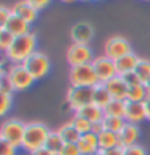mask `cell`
<instances>
[{
    "mask_svg": "<svg viewBox=\"0 0 150 155\" xmlns=\"http://www.w3.org/2000/svg\"><path fill=\"white\" fill-rule=\"evenodd\" d=\"M36 47H37V37L34 32L15 37V42L11 44V47L5 52V58L11 61V65L24 63L36 52Z\"/></svg>",
    "mask_w": 150,
    "mask_h": 155,
    "instance_id": "obj_1",
    "label": "cell"
},
{
    "mask_svg": "<svg viewBox=\"0 0 150 155\" xmlns=\"http://www.w3.org/2000/svg\"><path fill=\"white\" fill-rule=\"evenodd\" d=\"M48 133H50V128L45 123H42V121H29V123H26L23 150H26V153L29 155L34 150L44 147L48 137Z\"/></svg>",
    "mask_w": 150,
    "mask_h": 155,
    "instance_id": "obj_2",
    "label": "cell"
},
{
    "mask_svg": "<svg viewBox=\"0 0 150 155\" xmlns=\"http://www.w3.org/2000/svg\"><path fill=\"white\" fill-rule=\"evenodd\" d=\"M24 133H26V123L19 118H8L2 123L0 128V139L11 144L16 149H23Z\"/></svg>",
    "mask_w": 150,
    "mask_h": 155,
    "instance_id": "obj_3",
    "label": "cell"
},
{
    "mask_svg": "<svg viewBox=\"0 0 150 155\" xmlns=\"http://www.w3.org/2000/svg\"><path fill=\"white\" fill-rule=\"evenodd\" d=\"M70 84L76 87H94L99 84L92 63L89 65H79V66H71L70 70Z\"/></svg>",
    "mask_w": 150,
    "mask_h": 155,
    "instance_id": "obj_4",
    "label": "cell"
},
{
    "mask_svg": "<svg viewBox=\"0 0 150 155\" xmlns=\"http://www.w3.org/2000/svg\"><path fill=\"white\" fill-rule=\"evenodd\" d=\"M92 97H94V87L70 86V89L66 91V104L73 111H77L82 107L92 104Z\"/></svg>",
    "mask_w": 150,
    "mask_h": 155,
    "instance_id": "obj_5",
    "label": "cell"
},
{
    "mask_svg": "<svg viewBox=\"0 0 150 155\" xmlns=\"http://www.w3.org/2000/svg\"><path fill=\"white\" fill-rule=\"evenodd\" d=\"M23 65L29 73H31V76L36 81L42 79V78L47 76L48 71H50V60H48V57L44 52H39V50L34 52Z\"/></svg>",
    "mask_w": 150,
    "mask_h": 155,
    "instance_id": "obj_6",
    "label": "cell"
},
{
    "mask_svg": "<svg viewBox=\"0 0 150 155\" xmlns=\"http://www.w3.org/2000/svg\"><path fill=\"white\" fill-rule=\"evenodd\" d=\"M7 76H8L10 82H11V86H13V91H18V92L29 89V87L34 84V81H36L31 76V73L24 68L23 63L11 65L7 71Z\"/></svg>",
    "mask_w": 150,
    "mask_h": 155,
    "instance_id": "obj_7",
    "label": "cell"
},
{
    "mask_svg": "<svg viewBox=\"0 0 150 155\" xmlns=\"http://www.w3.org/2000/svg\"><path fill=\"white\" fill-rule=\"evenodd\" d=\"M128 53H132V48H131V44L126 37L111 36L105 41L103 55H106L111 60H118V58L128 55Z\"/></svg>",
    "mask_w": 150,
    "mask_h": 155,
    "instance_id": "obj_8",
    "label": "cell"
},
{
    "mask_svg": "<svg viewBox=\"0 0 150 155\" xmlns=\"http://www.w3.org/2000/svg\"><path fill=\"white\" fill-rule=\"evenodd\" d=\"M94 53L89 45L84 44H71L66 50V61L70 66H79V65H89L94 61Z\"/></svg>",
    "mask_w": 150,
    "mask_h": 155,
    "instance_id": "obj_9",
    "label": "cell"
},
{
    "mask_svg": "<svg viewBox=\"0 0 150 155\" xmlns=\"http://www.w3.org/2000/svg\"><path fill=\"white\" fill-rule=\"evenodd\" d=\"M92 66H94V71L97 78H99V82H108L110 79H113L115 76H118L116 73V66H115V60H111L106 55H99L94 58L92 61Z\"/></svg>",
    "mask_w": 150,
    "mask_h": 155,
    "instance_id": "obj_10",
    "label": "cell"
},
{
    "mask_svg": "<svg viewBox=\"0 0 150 155\" xmlns=\"http://www.w3.org/2000/svg\"><path fill=\"white\" fill-rule=\"evenodd\" d=\"M70 36L73 39V44H84L89 45V42L94 37V26L87 21H81L71 26Z\"/></svg>",
    "mask_w": 150,
    "mask_h": 155,
    "instance_id": "obj_11",
    "label": "cell"
},
{
    "mask_svg": "<svg viewBox=\"0 0 150 155\" xmlns=\"http://www.w3.org/2000/svg\"><path fill=\"white\" fill-rule=\"evenodd\" d=\"M118 137H119V145L123 149L131 147V145H135V144H137V140L140 139V128H139V124L126 123L124 128L119 131Z\"/></svg>",
    "mask_w": 150,
    "mask_h": 155,
    "instance_id": "obj_12",
    "label": "cell"
},
{
    "mask_svg": "<svg viewBox=\"0 0 150 155\" xmlns=\"http://www.w3.org/2000/svg\"><path fill=\"white\" fill-rule=\"evenodd\" d=\"M124 120L128 123H134L139 124L144 120H147L145 116V108H144V102H129L126 100V113H124Z\"/></svg>",
    "mask_w": 150,
    "mask_h": 155,
    "instance_id": "obj_13",
    "label": "cell"
},
{
    "mask_svg": "<svg viewBox=\"0 0 150 155\" xmlns=\"http://www.w3.org/2000/svg\"><path fill=\"white\" fill-rule=\"evenodd\" d=\"M106 89H108L111 99L115 100H126V95H128V89L129 86L124 82V79L121 76H115L113 79H110L108 82H105Z\"/></svg>",
    "mask_w": 150,
    "mask_h": 155,
    "instance_id": "obj_14",
    "label": "cell"
},
{
    "mask_svg": "<svg viewBox=\"0 0 150 155\" xmlns=\"http://www.w3.org/2000/svg\"><path fill=\"white\" fill-rule=\"evenodd\" d=\"M11 10H13L15 15H18L19 18H23L24 21L29 23V24L34 23L37 19V13L39 12L32 7V5H29L26 0H19V2H16V3L13 5Z\"/></svg>",
    "mask_w": 150,
    "mask_h": 155,
    "instance_id": "obj_15",
    "label": "cell"
},
{
    "mask_svg": "<svg viewBox=\"0 0 150 155\" xmlns=\"http://www.w3.org/2000/svg\"><path fill=\"white\" fill-rule=\"evenodd\" d=\"M77 147H79L82 155H86V153H97L100 150V147H99V136H97L95 133L82 134L81 139L77 140Z\"/></svg>",
    "mask_w": 150,
    "mask_h": 155,
    "instance_id": "obj_16",
    "label": "cell"
},
{
    "mask_svg": "<svg viewBox=\"0 0 150 155\" xmlns=\"http://www.w3.org/2000/svg\"><path fill=\"white\" fill-rule=\"evenodd\" d=\"M7 31H10L15 37H19V36H24V34H29V23H26L23 18H19L18 15H11L10 19L7 21V24L3 26Z\"/></svg>",
    "mask_w": 150,
    "mask_h": 155,
    "instance_id": "obj_17",
    "label": "cell"
},
{
    "mask_svg": "<svg viewBox=\"0 0 150 155\" xmlns=\"http://www.w3.org/2000/svg\"><path fill=\"white\" fill-rule=\"evenodd\" d=\"M137 63H139V57L135 55V53H128V55L115 60V66H116L118 76H123V74H126V73L134 71L135 66H137Z\"/></svg>",
    "mask_w": 150,
    "mask_h": 155,
    "instance_id": "obj_18",
    "label": "cell"
},
{
    "mask_svg": "<svg viewBox=\"0 0 150 155\" xmlns=\"http://www.w3.org/2000/svg\"><path fill=\"white\" fill-rule=\"evenodd\" d=\"M74 113H77V115H81V116H84V118H87L92 124H94V123H102V121H103V118H105L103 108H100L99 105L94 104V102H92V104H89V105H86V107H82L81 110L74 111Z\"/></svg>",
    "mask_w": 150,
    "mask_h": 155,
    "instance_id": "obj_19",
    "label": "cell"
},
{
    "mask_svg": "<svg viewBox=\"0 0 150 155\" xmlns=\"http://www.w3.org/2000/svg\"><path fill=\"white\" fill-rule=\"evenodd\" d=\"M57 131L60 133L61 139L65 140V144H77V140L81 139L79 131H77L74 126H73L71 121H66V123H63Z\"/></svg>",
    "mask_w": 150,
    "mask_h": 155,
    "instance_id": "obj_20",
    "label": "cell"
},
{
    "mask_svg": "<svg viewBox=\"0 0 150 155\" xmlns=\"http://www.w3.org/2000/svg\"><path fill=\"white\" fill-rule=\"evenodd\" d=\"M113 100L110 95L108 89H106V86L103 82H99L97 86H94V97H92V102H94L95 105H99L100 108L105 110V107L110 104V102Z\"/></svg>",
    "mask_w": 150,
    "mask_h": 155,
    "instance_id": "obj_21",
    "label": "cell"
},
{
    "mask_svg": "<svg viewBox=\"0 0 150 155\" xmlns=\"http://www.w3.org/2000/svg\"><path fill=\"white\" fill-rule=\"evenodd\" d=\"M99 136V147L100 150H110V149H115V147H121L119 145V137L116 133H111V131H106L103 129Z\"/></svg>",
    "mask_w": 150,
    "mask_h": 155,
    "instance_id": "obj_22",
    "label": "cell"
},
{
    "mask_svg": "<svg viewBox=\"0 0 150 155\" xmlns=\"http://www.w3.org/2000/svg\"><path fill=\"white\" fill-rule=\"evenodd\" d=\"M63 145H65V140L61 139L60 133H58L57 129H50V133H48V137H47L44 147H47L48 150H52L53 153L58 155V152L63 149Z\"/></svg>",
    "mask_w": 150,
    "mask_h": 155,
    "instance_id": "obj_23",
    "label": "cell"
},
{
    "mask_svg": "<svg viewBox=\"0 0 150 155\" xmlns=\"http://www.w3.org/2000/svg\"><path fill=\"white\" fill-rule=\"evenodd\" d=\"M128 123L124 118H119V116H108L105 115L103 121H102V124H103V128L106 131H111V133H116L119 134V131L124 128V124Z\"/></svg>",
    "mask_w": 150,
    "mask_h": 155,
    "instance_id": "obj_24",
    "label": "cell"
},
{
    "mask_svg": "<svg viewBox=\"0 0 150 155\" xmlns=\"http://www.w3.org/2000/svg\"><path fill=\"white\" fill-rule=\"evenodd\" d=\"M148 97V91L145 84H139V86H131L128 89V95H126V100L129 102H144Z\"/></svg>",
    "mask_w": 150,
    "mask_h": 155,
    "instance_id": "obj_25",
    "label": "cell"
},
{
    "mask_svg": "<svg viewBox=\"0 0 150 155\" xmlns=\"http://www.w3.org/2000/svg\"><path fill=\"white\" fill-rule=\"evenodd\" d=\"M105 115L108 116H119V118H124L126 113V100H111L108 105L105 107Z\"/></svg>",
    "mask_w": 150,
    "mask_h": 155,
    "instance_id": "obj_26",
    "label": "cell"
},
{
    "mask_svg": "<svg viewBox=\"0 0 150 155\" xmlns=\"http://www.w3.org/2000/svg\"><path fill=\"white\" fill-rule=\"evenodd\" d=\"M70 121L73 123V126H74V128L79 131L81 136H82V134H87V133H92V123H90L87 118H84V116L74 113Z\"/></svg>",
    "mask_w": 150,
    "mask_h": 155,
    "instance_id": "obj_27",
    "label": "cell"
},
{
    "mask_svg": "<svg viewBox=\"0 0 150 155\" xmlns=\"http://www.w3.org/2000/svg\"><path fill=\"white\" fill-rule=\"evenodd\" d=\"M135 73L137 76L140 78L142 84H145L148 79H150V60H145V58H139V63L135 66Z\"/></svg>",
    "mask_w": 150,
    "mask_h": 155,
    "instance_id": "obj_28",
    "label": "cell"
},
{
    "mask_svg": "<svg viewBox=\"0 0 150 155\" xmlns=\"http://www.w3.org/2000/svg\"><path fill=\"white\" fill-rule=\"evenodd\" d=\"M15 42V36L10 31H7L5 28H0V48H2L3 52H7L10 47H11V44Z\"/></svg>",
    "mask_w": 150,
    "mask_h": 155,
    "instance_id": "obj_29",
    "label": "cell"
},
{
    "mask_svg": "<svg viewBox=\"0 0 150 155\" xmlns=\"http://www.w3.org/2000/svg\"><path fill=\"white\" fill-rule=\"evenodd\" d=\"M13 105V94H3L0 92V113L7 115L8 110L11 108Z\"/></svg>",
    "mask_w": 150,
    "mask_h": 155,
    "instance_id": "obj_30",
    "label": "cell"
},
{
    "mask_svg": "<svg viewBox=\"0 0 150 155\" xmlns=\"http://www.w3.org/2000/svg\"><path fill=\"white\" fill-rule=\"evenodd\" d=\"M121 78H123L124 82H126L129 87H131V86H139V84H142V81H140V78L137 76V73H135V71L126 73V74H123Z\"/></svg>",
    "mask_w": 150,
    "mask_h": 155,
    "instance_id": "obj_31",
    "label": "cell"
},
{
    "mask_svg": "<svg viewBox=\"0 0 150 155\" xmlns=\"http://www.w3.org/2000/svg\"><path fill=\"white\" fill-rule=\"evenodd\" d=\"M58 155H82L77 144H65L63 149L58 152Z\"/></svg>",
    "mask_w": 150,
    "mask_h": 155,
    "instance_id": "obj_32",
    "label": "cell"
},
{
    "mask_svg": "<svg viewBox=\"0 0 150 155\" xmlns=\"http://www.w3.org/2000/svg\"><path fill=\"white\" fill-rule=\"evenodd\" d=\"M124 155H148V153L145 147H142L140 144H135V145H131V147H126Z\"/></svg>",
    "mask_w": 150,
    "mask_h": 155,
    "instance_id": "obj_33",
    "label": "cell"
},
{
    "mask_svg": "<svg viewBox=\"0 0 150 155\" xmlns=\"http://www.w3.org/2000/svg\"><path fill=\"white\" fill-rule=\"evenodd\" d=\"M13 15V10L11 8H7V7H0V28H3L7 21L10 19V16Z\"/></svg>",
    "mask_w": 150,
    "mask_h": 155,
    "instance_id": "obj_34",
    "label": "cell"
},
{
    "mask_svg": "<svg viewBox=\"0 0 150 155\" xmlns=\"http://www.w3.org/2000/svg\"><path fill=\"white\" fill-rule=\"evenodd\" d=\"M26 2H28L29 5H32V7L36 8L37 12H41V10L47 8L48 5H50V2H52V0H26Z\"/></svg>",
    "mask_w": 150,
    "mask_h": 155,
    "instance_id": "obj_35",
    "label": "cell"
},
{
    "mask_svg": "<svg viewBox=\"0 0 150 155\" xmlns=\"http://www.w3.org/2000/svg\"><path fill=\"white\" fill-rule=\"evenodd\" d=\"M0 155H16V147H13L11 144L2 140V147H0Z\"/></svg>",
    "mask_w": 150,
    "mask_h": 155,
    "instance_id": "obj_36",
    "label": "cell"
},
{
    "mask_svg": "<svg viewBox=\"0 0 150 155\" xmlns=\"http://www.w3.org/2000/svg\"><path fill=\"white\" fill-rule=\"evenodd\" d=\"M100 155H124V149L123 147H115L110 150H99Z\"/></svg>",
    "mask_w": 150,
    "mask_h": 155,
    "instance_id": "obj_37",
    "label": "cell"
},
{
    "mask_svg": "<svg viewBox=\"0 0 150 155\" xmlns=\"http://www.w3.org/2000/svg\"><path fill=\"white\" fill-rule=\"evenodd\" d=\"M29 155H57V153H53L52 150H48L47 147H41V149H37V150H34V152L29 153Z\"/></svg>",
    "mask_w": 150,
    "mask_h": 155,
    "instance_id": "obj_38",
    "label": "cell"
},
{
    "mask_svg": "<svg viewBox=\"0 0 150 155\" xmlns=\"http://www.w3.org/2000/svg\"><path fill=\"white\" fill-rule=\"evenodd\" d=\"M144 108H145V116H147V121H150V95L144 100Z\"/></svg>",
    "mask_w": 150,
    "mask_h": 155,
    "instance_id": "obj_39",
    "label": "cell"
},
{
    "mask_svg": "<svg viewBox=\"0 0 150 155\" xmlns=\"http://www.w3.org/2000/svg\"><path fill=\"white\" fill-rule=\"evenodd\" d=\"M103 129L105 128H103V124H102V123H94V124H92V133H95V134H100Z\"/></svg>",
    "mask_w": 150,
    "mask_h": 155,
    "instance_id": "obj_40",
    "label": "cell"
},
{
    "mask_svg": "<svg viewBox=\"0 0 150 155\" xmlns=\"http://www.w3.org/2000/svg\"><path fill=\"white\" fill-rule=\"evenodd\" d=\"M145 87H147V91H148V95H150V79L145 82Z\"/></svg>",
    "mask_w": 150,
    "mask_h": 155,
    "instance_id": "obj_41",
    "label": "cell"
},
{
    "mask_svg": "<svg viewBox=\"0 0 150 155\" xmlns=\"http://www.w3.org/2000/svg\"><path fill=\"white\" fill-rule=\"evenodd\" d=\"M61 2H65V3H73V2H76V0H61Z\"/></svg>",
    "mask_w": 150,
    "mask_h": 155,
    "instance_id": "obj_42",
    "label": "cell"
},
{
    "mask_svg": "<svg viewBox=\"0 0 150 155\" xmlns=\"http://www.w3.org/2000/svg\"><path fill=\"white\" fill-rule=\"evenodd\" d=\"M86 155H100L99 152H97V153H86Z\"/></svg>",
    "mask_w": 150,
    "mask_h": 155,
    "instance_id": "obj_43",
    "label": "cell"
},
{
    "mask_svg": "<svg viewBox=\"0 0 150 155\" xmlns=\"http://www.w3.org/2000/svg\"><path fill=\"white\" fill-rule=\"evenodd\" d=\"M82 2H87V0H82Z\"/></svg>",
    "mask_w": 150,
    "mask_h": 155,
    "instance_id": "obj_44",
    "label": "cell"
},
{
    "mask_svg": "<svg viewBox=\"0 0 150 155\" xmlns=\"http://www.w3.org/2000/svg\"><path fill=\"white\" fill-rule=\"evenodd\" d=\"M145 2H150V0H145Z\"/></svg>",
    "mask_w": 150,
    "mask_h": 155,
    "instance_id": "obj_45",
    "label": "cell"
},
{
    "mask_svg": "<svg viewBox=\"0 0 150 155\" xmlns=\"http://www.w3.org/2000/svg\"><path fill=\"white\" fill-rule=\"evenodd\" d=\"M97 2H99V0H97Z\"/></svg>",
    "mask_w": 150,
    "mask_h": 155,
    "instance_id": "obj_46",
    "label": "cell"
}]
</instances>
